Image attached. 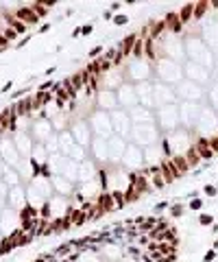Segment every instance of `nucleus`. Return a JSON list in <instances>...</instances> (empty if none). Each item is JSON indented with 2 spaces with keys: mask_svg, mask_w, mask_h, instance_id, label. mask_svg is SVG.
Returning a JSON list of instances; mask_svg holds the SVG:
<instances>
[{
  "mask_svg": "<svg viewBox=\"0 0 218 262\" xmlns=\"http://www.w3.org/2000/svg\"><path fill=\"white\" fill-rule=\"evenodd\" d=\"M18 18H20L26 26H29V24H35V22L39 20V15H37L33 9H29V7H20V9H18Z\"/></svg>",
  "mask_w": 218,
  "mask_h": 262,
  "instance_id": "nucleus-1",
  "label": "nucleus"
},
{
  "mask_svg": "<svg viewBox=\"0 0 218 262\" xmlns=\"http://www.w3.org/2000/svg\"><path fill=\"white\" fill-rule=\"evenodd\" d=\"M98 210H103V212H113V210H118V205H116L111 192H103V195H101V205H98Z\"/></svg>",
  "mask_w": 218,
  "mask_h": 262,
  "instance_id": "nucleus-2",
  "label": "nucleus"
},
{
  "mask_svg": "<svg viewBox=\"0 0 218 262\" xmlns=\"http://www.w3.org/2000/svg\"><path fill=\"white\" fill-rule=\"evenodd\" d=\"M179 18H181V24H183V22H188V20H192V18H194V5L183 7L181 13H179Z\"/></svg>",
  "mask_w": 218,
  "mask_h": 262,
  "instance_id": "nucleus-3",
  "label": "nucleus"
},
{
  "mask_svg": "<svg viewBox=\"0 0 218 262\" xmlns=\"http://www.w3.org/2000/svg\"><path fill=\"white\" fill-rule=\"evenodd\" d=\"M135 42H137V37H135V35H131L129 39H125V42H122V55H131V53H133Z\"/></svg>",
  "mask_w": 218,
  "mask_h": 262,
  "instance_id": "nucleus-4",
  "label": "nucleus"
},
{
  "mask_svg": "<svg viewBox=\"0 0 218 262\" xmlns=\"http://www.w3.org/2000/svg\"><path fill=\"white\" fill-rule=\"evenodd\" d=\"M7 20L11 22V26H13L15 33H24V31H26V24H24L22 20H13V15H7Z\"/></svg>",
  "mask_w": 218,
  "mask_h": 262,
  "instance_id": "nucleus-5",
  "label": "nucleus"
},
{
  "mask_svg": "<svg viewBox=\"0 0 218 262\" xmlns=\"http://www.w3.org/2000/svg\"><path fill=\"white\" fill-rule=\"evenodd\" d=\"M205 195H207V197H216V195H218V188L212 186V183H207V186H205Z\"/></svg>",
  "mask_w": 218,
  "mask_h": 262,
  "instance_id": "nucleus-6",
  "label": "nucleus"
},
{
  "mask_svg": "<svg viewBox=\"0 0 218 262\" xmlns=\"http://www.w3.org/2000/svg\"><path fill=\"white\" fill-rule=\"evenodd\" d=\"M170 214H172V216H181V214H183V208H181V203H175V205L170 208Z\"/></svg>",
  "mask_w": 218,
  "mask_h": 262,
  "instance_id": "nucleus-7",
  "label": "nucleus"
},
{
  "mask_svg": "<svg viewBox=\"0 0 218 262\" xmlns=\"http://www.w3.org/2000/svg\"><path fill=\"white\" fill-rule=\"evenodd\" d=\"M133 55H135V57H142V55H144V53H142V39L135 42V46H133Z\"/></svg>",
  "mask_w": 218,
  "mask_h": 262,
  "instance_id": "nucleus-8",
  "label": "nucleus"
},
{
  "mask_svg": "<svg viewBox=\"0 0 218 262\" xmlns=\"http://www.w3.org/2000/svg\"><path fill=\"white\" fill-rule=\"evenodd\" d=\"M199 223H201V225H214V219L209 216V214H203V216L199 219Z\"/></svg>",
  "mask_w": 218,
  "mask_h": 262,
  "instance_id": "nucleus-9",
  "label": "nucleus"
},
{
  "mask_svg": "<svg viewBox=\"0 0 218 262\" xmlns=\"http://www.w3.org/2000/svg\"><path fill=\"white\" fill-rule=\"evenodd\" d=\"M2 35H5V37H7V42H11V39H15V37H18V33H15V31H13V29H7V31H5V33H2Z\"/></svg>",
  "mask_w": 218,
  "mask_h": 262,
  "instance_id": "nucleus-10",
  "label": "nucleus"
},
{
  "mask_svg": "<svg viewBox=\"0 0 218 262\" xmlns=\"http://www.w3.org/2000/svg\"><path fill=\"white\" fill-rule=\"evenodd\" d=\"M203 260H205V262H212V260H216V249H209V251L203 256Z\"/></svg>",
  "mask_w": 218,
  "mask_h": 262,
  "instance_id": "nucleus-11",
  "label": "nucleus"
},
{
  "mask_svg": "<svg viewBox=\"0 0 218 262\" xmlns=\"http://www.w3.org/2000/svg\"><path fill=\"white\" fill-rule=\"evenodd\" d=\"M113 22L120 26V24H127V22H129V18H127V15H116V18H113Z\"/></svg>",
  "mask_w": 218,
  "mask_h": 262,
  "instance_id": "nucleus-12",
  "label": "nucleus"
},
{
  "mask_svg": "<svg viewBox=\"0 0 218 262\" xmlns=\"http://www.w3.org/2000/svg\"><path fill=\"white\" fill-rule=\"evenodd\" d=\"M201 208H203V201L201 199H194V201L190 203V210H201Z\"/></svg>",
  "mask_w": 218,
  "mask_h": 262,
  "instance_id": "nucleus-13",
  "label": "nucleus"
},
{
  "mask_svg": "<svg viewBox=\"0 0 218 262\" xmlns=\"http://www.w3.org/2000/svg\"><path fill=\"white\" fill-rule=\"evenodd\" d=\"M101 53H103V46H96V48H92V50H89V57H98Z\"/></svg>",
  "mask_w": 218,
  "mask_h": 262,
  "instance_id": "nucleus-14",
  "label": "nucleus"
},
{
  "mask_svg": "<svg viewBox=\"0 0 218 262\" xmlns=\"http://www.w3.org/2000/svg\"><path fill=\"white\" fill-rule=\"evenodd\" d=\"M92 31H94V24H85V26H81V33H83V35H89Z\"/></svg>",
  "mask_w": 218,
  "mask_h": 262,
  "instance_id": "nucleus-15",
  "label": "nucleus"
},
{
  "mask_svg": "<svg viewBox=\"0 0 218 262\" xmlns=\"http://www.w3.org/2000/svg\"><path fill=\"white\" fill-rule=\"evenodd\" d=\"M209 149H212L214 153H218V138H214V140H209Z\"/></svg>",
  "mask_w": 218,
  "mask_h": 262,
  "instance_id": "nucleus-16",
  "label": "nucleus"
},
{
  "mask_svg": "<svg viewBox=\"0 0 218 262\" xmlns=\"http://www.w3.org/2000/svg\"><path fill=\"white\" fill-rule=\"evenodd\" d=\"M166 208H168V203H166V201H161V203H157V205H155V212H161V210H166Z\"/></svg>",
  "mask_w": 218,
  "mask_h": 262,
  "instance_id": "nucleus-17",
  "label": "nucleus"
},
{
  "mask_svg": "<svg viewBox=\"0 0 218 262\" xmlns=\"http://www.w3.org/2000/svg\"><path fill=\"white\" fill-rule=\"evenodd\" d=\"M11 87H13V83H11V81H7V83L2 85V90H0V92H2V94H5V92H9Z\"/></svg>",
  "mask_w": 218,
  "mask_h": 262,
  "instance_id": "nucleus-18",
  "label": "nucleus"
},
{
  "mask_svg": "<svg viewBox=\"0 0 218 262\" xmlns=\"http://www.w3.org/2000/svg\"><path fill=\"white\" fill-rule=\"evenodd\" d=\"M29 42H31V35H26V37H24L22 42H18V46H20V48H22V46H26Z\"/></svg>",
  "mask_w": 218,
  "mask_h": 262,
  "instance_id": "nucleus-19",
  "label": "nucleus"
}]
</instances>
